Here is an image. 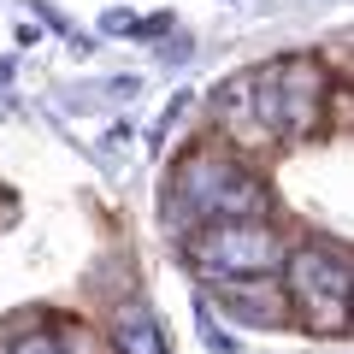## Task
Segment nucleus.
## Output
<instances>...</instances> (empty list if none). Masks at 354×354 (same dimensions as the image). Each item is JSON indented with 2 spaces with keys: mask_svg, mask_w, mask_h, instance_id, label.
Instances as JSON below:
<instances>
[{
  "mask_svg": "<svg viewBox=\"0 0 354 354\" xmlns=\"http://www.w3.org/2000/svg\"><path fill=\"white\" fill-rule=\"evenodd\" d=\"M165 225H183L195 230L201 218H266L272 207V189L236 160V153H218V148H195L189 160L171 171L165 183Z\"/></svg>",
  "mask_w": 354,
  "mask_h": 354,
  "instance_id": "obj_1",
  "label": "nucleus"
},
{
  "mask_svg": "<svg viewBox=\"0 0 354 354\" xmlns=\"http://www.w3.org/2000/svg\"><path fill=\"white\" fill-rule=\"evenodd\" d=\"M325 95H330V77L319 59H278L266 71H248V106L260 136H290V142L319 136Z\"/></svg>",
  "mask_w": 354,
  "mask_h": 354,
  "instance_id": "obj_2",
  "label": "nucleus"
},
{
  "mask_svg": "<svg viewBox=\"0 0 354 354\" xmlns=\"http://www.w3.org/2000/svg\"><path fill=\"white\" fill-rule=\"evenodd\" d=\"M290 301L301 307V325L307 330H325V337H342L354 325V266L342 248L330 242H307V248L290 254Z\"/></svg>",
  "mask_w": 354,
  "mask_h": 354,
  "instance_id": "obj_3",
  "label": "nucleus"
},
{
  "mask_svg": "<svg viewBox=\"0 0 354 354\" xmlns=\"http://www.w3.org/2000/svg\"><path fill=\"white\" fill-rule=\"evenodd\" d=\"M189 266L201 278H266L278 272L283 248L266 218H207V230H189Z\"/></svg>",
  "mask_w": 354,
  "mask_h": 354,
  "instance_id": "obj_4",
  "label": "nucleus"
},
{
  "mask_svg": "<svg viewBox=\"0 0 354 354\" xmlns=\"http://www.w3.org/2000/svg\"><path fill=\"white\" fill-rule=\"evenodd\" d=\"M218 307L230 319H248V325H283V295L278 290H254L248 278H225Z\"/></svg>",
  "mask_w": 354,
  "mask_h": 354,
  "instance_id": "obj_5",
  "label": "nucleus"
},
{
  "mask_svg": "<svg viewBox=\"0 0 354 354\" xmlns=\"http://www.w3.org/2000/svg\"><path fill=\"white\" fill-rule=\"evenodd\" d=\"M113 348H118V354H165V337H160V325H153V313H148L142 301L118 307V325H113Z\"/></svg>",
  "mask_w": 354,
  "mask_h": 354,
  "instance_id": "obj_6",
  "label": "nucleus"
},
{
  "mask_svg": "<svg viewBox=\"0 0 354 354\" xmlns=\"http://www.w3.org/2000/svg\"><path fill=\"white\" fill-rule=\"evenodd\" d=\"M213 106H218V118H230V124H236L248 142H266L260 130H254V106H248V71H242V77H230V83H218V88H213Z\"/></svg>",
  "mask_w": 354,
  "mask_h": 354,
  "instance_id": "obj_7",
  "label": "nucleus"
},
{
  "mask_svg": "<svg viewBox=\"0 0 354 354\" xmlns=\"http://www.w3.org/2000/svg\"><path fill=\"white\" fill-rule=\"evenodd\" d=\"M195 325H201V342H207V354H236V342H230L225 330L213 325V307H207V301H195Z\"/></svg>",
  "mask_w": 354,
  "mask_h": 354,
  "instance_id": "obj_8",
  "label": "nucleus"
},
{
  "mask_svg": "<svg viewBox=\"0 0 354 354\" xmlns=\"http://www.w3.org/2000/svg\"><path fill=\"white\" fill-rule=\"evenodd\" d=\"M0 354H65V348L48 337V330H24V337H12V342H6Z\"/></svg>",
  "mask_w": 354,
  "mask_h": 354,
  "instance_id": "obj_9",
  "label": "nucleus"
}]
</instances>
